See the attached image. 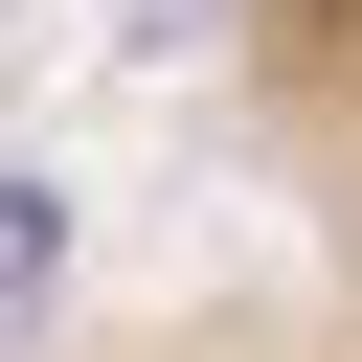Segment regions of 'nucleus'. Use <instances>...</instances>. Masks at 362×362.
<instances>
[{
    "label": "nucleus",
    "mask_w": 362,
    "mask_h": 362,
    "mask_svg": "<svg viewBox=\"0 0 362 362\" xmlns=\"http://www.w3.org/2000/svg\"><path fill=\"white\" fill-rule=\"evenodd\" d=\"M45 294H68V204H45V181H0V362L45 339Z\"/></svg>",
    "instance_id": "obj_1"
}]
</instances>
